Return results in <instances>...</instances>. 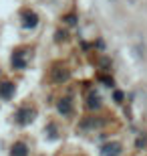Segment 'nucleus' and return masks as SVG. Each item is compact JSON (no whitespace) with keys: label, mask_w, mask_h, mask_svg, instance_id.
I'll list each match as a JSON object with an SVG mask.
<instances>
[{"label":"nucleus","mask_w":147,"mask_h":156,"mask_svg":"<svg viewBox=\"0 0 147 156\" xmlns=\"http://www.w3.org/2000/svg\"><path fill=\"white\" fill-rule=\"evenodd\" d=\"M16 122L20 124V126H26V124H30L32 122V118H34V112L32 110H28V108H22V110H18L16 112Z\"/></svg>","instance_id":"nucleus-1"},{"label":"nucleus","mask_w":147,"mask_h":156,"mask_svg":"<svg viewBox=\"0 0 147 156\" xmlns=\"http://www.w3.org/2000/svg\"><path fill=\"white\" fill-rule=\"evenodd\" d=\"M28 154V148L24 142H16V144H12L10 148V156H26Z\"/></svg>","instance_id":"nucleus-2"},{"label":"nucleus","mask_w":147,"mask_h":156,"mask_svg":"<svg viewBox=\"0 0 147 156\" xmlns=\"http://www.w3.org/2000/svg\"><path fill=\"white\" fill-rule=\"evenodd\" d=\"M22 18H24V20H22L24 29H34V27H36V23H38V16H36L34 12H26Z\"/></svg>","instance_id":"nucleus-3"},{"label":"nucleus","mask_w":147,"mask_h":156,"mask_svg":"<svg viewBox=\"0 0 147 156\" xmlns=\"http://www.w3.org/2000/svg\"><path fill=\"white\" fill-rule=\"evenodd\" d=\"M12 93H14V83L4 81V83L0 85V98H10Z\"/></svg>","instance_id":"nucleus-4"},{"label":"nucleus","mask_w":147,"mask_h":156,"mask_svg":"<svg viewBox=\"0 0 147 156\" xmlns=\"http://www.w3.org/2000/svg\"><path fill=\"white\" fill-rule=\"evenodd\" d=\"M12 65L16 67V69H24V59H22V51H16L14 55H12Z\"/></svg>","instance_id":"nucleus-5"},{"label":"nucleus","mask_w":147,"mask_h":156,"mask_svg":"<svg viewBox=\"0 0 147 156\" xmlns=\"http://www.w3.org/2000/svg\"><path fill=\"white\" fill-rule=\"evenodd\" d=\"M58 112H61L62 116H68L71 114V101L68 99H61L58 101Z\"/></svg>","instance_id":"nucleus-6"},{"label":"nucleus","mask_w":147,"mask_h":156,"mask_svg":"<svg viewBox=\"0 0 147 156\" xmlns=\"http://www.w3.org/2000/svg\"><path fill=\"white\" fill-rule=\"evenodd\" d=\"M103 154H105V156H119V144H109V146H105Z\"/></svg>","instance_id":"nucleus-7"}]
</instances>
